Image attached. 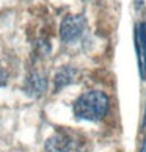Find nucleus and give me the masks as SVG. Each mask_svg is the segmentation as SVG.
Masks as SVG:
<instances>
[{"instance_id": "20e7f679", "label": "nucleus", "mask_w": 146, "mask_h": 152, "mask_svg": "<svg viewBox=\"0 0 146 152\" xmlns=\"http://www.w3.org/2000/svg\"><path fill=\"white\" fill-rule=\"evenodd\" d=\"M135 50L138 58V69L142 80H146V25L143 22L135 27Z\"/></svg>"}, {"instance_id": "6e6552de", "label": "nucleus", "mask_w": 146, "mask_h": 152, "mask_svg": "<svg viewBox=\"0 0 146 152\" xmlns=\"http://www.w3.org/2000/svg\"><path fill=\"white\" fill-rule=\"evenodd\" d=\"M140 152H146V138H145V141L142 144V149H140Z\"/></svg>"}, {"instance_id": "f03ea898", "label": "nucleus", "mask_w": 146, "mask_h": 152, "mask_svg": "<svg viewBox=\"0 0 146 152\" xmlns=\"http://www.w3.org/2000/svg\"><path fill=\"white\" fill-rule=\"evenodd\" d=\"M46 152H80V140L69 132H57L47 138L44 144Z\"/></svg>"}, {"instance_id": "39448f33", "label": "nucleus", "mask_w": 146, "mask_h": 152, "mask_svg": "<svg viewBox=\"0 0 146 152\" xmlns=\"http://www.w3.org/2000/svg\"><path fill=\"white\" fill-rule=\"evenodd\" d=\"M47 88V80L46 77H44L43 74H39V72H33V74L27 78L25 82V93L32 96V97H39L44 91H46Z\"/></svg>"}, {"instance_id": "0eeeda50", "label": "nucleus", "mask_w": 146, "mask_h": 152, "mask_svg": "<svg viewBox=\"0 0 146 152\" xmlns=\"http://www.w3.org/2000/svg\"><path fill=\"white\" fill-rule=\"evenodd\" d=\"M5 83H7V72L2 66H0V86H3Z\"/></svg>"}, {"instance_id": "423d86ee", "label": "nucleus", "mask_w": 146, "mask_h": 152, "mask_svg": "<svg viewBox=\"0 0 146 152\" xmlns=\"http://www.w3.org/2000/svg\"><path fill=\"white\" fill-rule=\"evenodd\" d=\"M76 74H77V71L74 69V67H71V66L61 67V69L57 72V75H55V88L60 89V88L72 83L74 78H76Z\"/></svg>"}, {"instance_id": "7ed1b4c3", "label": "nucleus", "mask_w": 146, "mask_h": 152, "mask_svg": "<svg viewBox=\"0 0 146 152\" xmlns=\"http://www.w3.org/2000/svg\"><path fill=\"white\" fill-rule=\"evenodd\" d=\"M87 28V19L82 14L66 16L60 25V36L65 42H74L83 35Z\"/></svg>"}, {"instance_id": "f257e3e1", "label": "nucleus", "mask_w": 146, "mask_h": 152, "mask_svg": "<svg viewBox=\"0 0 146 152\" xmlns=\"http://www.w3.org/2000/svg\"><path fill=\"white\" fill-rule=\"evenodd\" d=\"M109 96L99 89H90L74 102V115L79 119L96 122L109 111Z\"/></svg>"}]
</instances>
